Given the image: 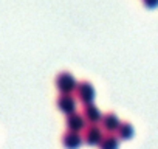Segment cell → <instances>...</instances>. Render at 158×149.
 Segmentation results:
<instances>
[{"mask_svg": "<svg viewBox=\"0 0 158 149\" xmlns=\"http://www.w3.org/2000/svg\"><path fill=\"white\" fill-rule=\"evenodd\" d=\"M76 86H77V83L74 81V78L70 73H59V76L56 78V87L62 93H70V92L76 90Z\"/></svg>", "mask_w": 158, "mask_h": 149, "instance_id": "obj_1", "label": "cell"}, {"mask_svg": "<svg viewBox=\"0 0 158 149\" xmlns=\"http://www.w3.org/2000/svg\"><path fill=\"white\" fill-rule=\"evenodd\" d=\"M76 93L77 98L81 100L84 104H90L95 100V89L90 83H81L76 86Z\"/></svg>", "mask_w": 158, "mask_h": 149, "instance_id": "obj_2", "label": "cell"}, {"mask_svg": "<svg viewBox=\"0 0 158 149\" xmlns=\"http://www.w3.org/2000/svg\"><path fill=\"white\" fill-rule=\"evenodd\" d=\"M85 117H84V113L81 115V113H76V112H71V113H68V118H67V126H68V129L70 130H74V132H79L81 129H84L85 127Z\"/></svg>", "mask_w": 158, "mask_h": 149, "instance_id": "obj_3", "label": "cell"}, {"mask_svg": "<svg viewBox=\"0 0 158 149\" xmlns=\"http://www.w3.org/2000/svg\"><path fill=\"white\" fill-rule=\"evenodd\" d=\"M57 107L64 112V113H71L76 109V101L73 100V96H70L68 93H64L57 98Z\"/></svg>", "mask_w": 158, "mask_h": 149, "instance_id": "obj_4", "label": "cell"}, {"mask_svg": "<svg viewBox=\"0 0 158 149\" xmlns=\"http://www.w3.org/2000/svg\"><path fill=\"white\" fill-rule=\"evenodd\" d=\"M84 140L89 143V144H99L101 140H102V132L98 126L92 124L85 129V134H84Z\"/></svg>", "mask_w": 158, "mask_h": 149, "instance_id": "obj_5", "label": "cell"}, {"mask_svg": "<svg viewBox=\"0 0 158 149\" xmlns=\"http://www.w3.org/2000/svg\"><path fill=\"white\" fill-rule=\"evenodd\" d=\"M84 117H85V120H87L89 123H98V121H101V118H102L99 109H98L96 106H93L92 103H90V104H85Z\"/></svg>", "mask_w": 158, "mask_h": 149, "instance_id": "obj_6", "label": "cell"}, {"mask_svg": "<svg viewBox=\"0 0 158 149\" xmlns=\"http://www.w3.org/2000/svg\"><path fill=\"white\" fill-rule=\"evenodd\" d=\"M101 124H102V127L106 129V130H118V127H119V120H118V117L115 115V113H107V115H104L102 118H101Z\"/></svg>", "mask_w": 158, "mask_h": 149, "instance_id": "obj_7", "label": "cell"}, {"mask_svg": "<svg viewBox=\"0 0 158 149\" xmlns=\"http://www.w3.org/2000/svg\"><path fill=\"white\" fill-rule=\"evenodd\" d=\"M62 143H64V146H67V147H77V146H81L82 138L77 135V132L70 130L68 134H65V135H64Z\"/></svg>", "mask_w": 158, "mask_h": 149, "instance_id": "obj_8", "label": "cell"}, {"mask_svg": "<svg viewBox=\"0 0 158 149\" xmlns=\"http://www.w3.org/2000/svg\"><path fill=\"white\" fill-rule=\"evenodd\" d=\"M118 134H119L121 138L129 140V138L133 135V127H132V124H130V123H123V124H119V127H118Z\"/></svg>", "mask_w": 158, "mask_h": 149, "instance_id": "obj_9", "label": "cell"}, {"mask_svg": "<svg viewBox=\"0 0 158 149\" xmlns=\"http://www.w3.org/2000/svg\"><path fill=\"white\" fill-rule=\"evenodd\" d=\"M102 147H116L118 146V138L116 137H112V135H107V137H102L101 143H99Z\"/></svg>", "mask_w": 158, "mask_h": 149, "instance_id": "obj_10", "label": "cell"}, {"mask_svg": "<svg viewBox=\"0 0 158 149\" xmlns=\"http://www.w3.org/2000/svg\"><path fill=\"white\" fill-rule=\"evenodd\" d=\"M144 5L147 8H155L158 6V0H144Z\"/></svg>", "mask_w": 158, "mask_h": 149, "instance_id": "obj_11", "label": "cell"}]
</instances>
